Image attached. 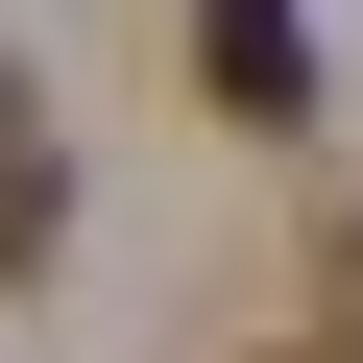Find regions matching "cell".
<instances>
[{
    "mask_svg": "<svg viewBox=\"0 0 363 363\" xmlns=\"http://www.w3.org/2000/svg\"><path fill=\"white\" fill-rule=\"evenodd\" d=\"M49 242H73V169H49V121H0V291H25Z\"/></svg>",
    "mask_w": 363,
    "mask_h": 363,
    "instance_id": "7a4b0ae2",
    "label": "cell"
},
{
    "mask_svg": "<svg viewBox=\"0 0 363 363\" xmlns=\"http://www.w3.org/2000/svg\"><path fill=\"white\" fill-rule=\"evenodd\" d=\"M194 97L218 121H315V0H194Z\"/></svg>",
    "mask_w": 363,
    "mask_h": 363,
    "instance_id": "6da1fadb",
    "label": "cell"
}]
</instances>
